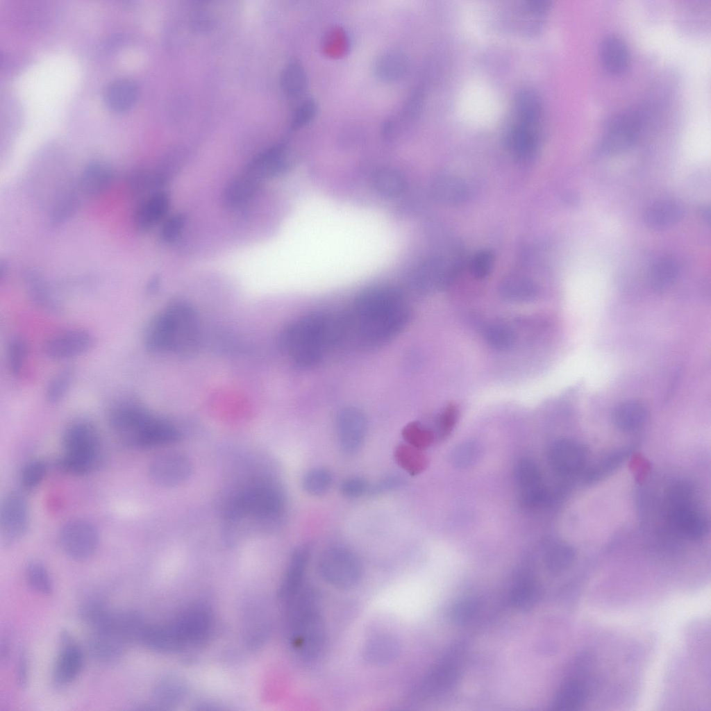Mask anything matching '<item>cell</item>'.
I'll list each match as a JSON object with an SVG mask.
<instances>
[{
	"label": "cell",
	"mask_w": 711,
	"mask_h": 711,
	"mask_svg": "<svg viewBox=\"0 0 711 711\" xmlns=\"http://www.w3.org/2000/svg\"><path fill=\"white\" fill-rule=\"evenodd\" d=\"M285 510L278 485L269 480L253 481L236 493L224 512L226 536L239 539L249 530H269L278 526Z\"/></svg>",
	"instance_id": "cell-1"
},
{
	"label": "cell",
	"mask_w": 711,
	"mask_h": 711,
	"mask_svg": "<svg viewBox=\"0 0 711 711\" xmlns=\"http://www.w3.org/2000/svg\"><path fill=\"white\" fill-rule=\"evenodd\" d=\"M201 324L196 310L183 301H174L158 312L144 335L146 349L154 353L187 356L201 342Z\"/></svg>",
	"instance_id": "cell-2"
},
{
	"label": "cell",
	"mask_w": 711,
	"mask_h": 711,
	"mask_svg": "<svg viewBox=\"0 0 711 711\" xmlns=\"http://www.w3.org/2000/svg\"><path fill=\"white\" fill-rule=\"evenodd\" d=\"M289 640L297 657L305 664L319 660L327 642V630L315 587L303 585L286 602Z\"/></svg>",
	"instance_id": "cell-3"
},
{
	"label": "cell",
	"mask_w": 711,
	"mask_h": 711,
	"mask_svg": "<svg viewBox=\"0 0 711 711\" xmlns=\"http://www.w3.org/2000/svg\"><path fill=\"white\" fill-rule=\"evenodd\" d=\"M544 112L539 97L531 90L515 99L506 145L516 158L528 160L539 150L544 133Z\"/></svg>",
	"instance_id": "cell-4"
},
{
	"label": "cell",
	"mask_w": 711,
	"mask_h": 711,
	"mask_svg": "<svg viewBox=\"0 0 711 711\" xmlns=\"http://www.w3.org/2000/svg\"><path fill=\"white\" fill-rule=\"evenodd\" d=\"M64 455L57 467L67 473L83 475L92 471L101 462V440L97 428L90 421L78 419L65 428L62 435Z\"/></svg>",
	"instance_id": "cell-5"
},
{
	"label": "cell",
	"mask_w": 711,
	"mask_h": 711,
	"mask_svg": "<svg viewBox=\"0 0 711 711\" xmlns=\"http://www.w3.org/2000/svg\"><path fill=\"white\" fill-rule=\"evenodd\" d=\"M158 415L133 399H122L111 405L108 421L111 429L127 446L136 447Z\"/></svg>",
	"instance_id": "cell-6"
},
{
	"label": "cell",
	"mask_w": 711,
	"mask_h": 711,
	"mask_svg": "<svg viewBox=\"0 0 711 711\" xmlns=\"http://www.w3.org/2000/svg\"><path fill=\"white\" fill-rule=\"evenodd\" d=\"M317 570L326 583L340 589L356 587L362 577L359 558L351 550L342 546L324 551L317 562Z\"/></svg>",
	"instance_id": "cell-7"
},
{
	"label": "cell",
	"mask_w": 711,
	"mask_h": 711,
	"mask_svg": "<svg viewBox=\"0 0 711 711\" xmlns=\"http://www.w3.org/2000/svg\"><path fill=\"white\" fill-rule=\"evenodd\" d=\"M639 130V119L636 113L625 111L615 114L603 127L599 150L607 155L626 151L636 142Z\"/></svg>",
	"instance_id": "cell-8"
},
{
	"label": "cell",
	"mask_w": 711,
	"mask_h": 711,
	"mask_svg": "<svg viewBox=\"0 0 711 711\" xmlns=\"http://www.w3.org/2000/svg\"><path fill=\"white\" fill-rule=\"evenodd\" d=\"M169 626L181 649L187 645L201 644L211 632L212 614L206 606L195 605L169 623Z\"/></svg>",
	"instance_id": "cell-9"
},
{
	"label": "cell",
	"mask_w": 711,
	"mask_h": 711,
	"mask_svg": "<svg viewBox=\"0 0 711 711\" xmlns=\"http://www.w3.org/2000/svg\"><path fill=\"white\" fill-rule=\"evenodd\" d=\"M95 343L94 335L85 328H74L62 330L47 338L42 350L51 360H64L84 355Z\"/></svg>",
	"instance_id": "cell-10"
},
{
	"label": "cell",
	"mask_w": 711,
	"mask_h": 711,
	"mask_svg": "<svg viewBox=\"0 0 711 711\" xmlns=\"http://www.w3.org/2000/svg\"><path fill=\"white\" fill-rule=\"evenodd\" d=\"M59 537L65 553L76 560L90 558L99 543V534L95 526L80 519L66 522L60 529Z\"/></svg>",
	"instance_id": "cell-11"
},
{
	"label": "cell",
	"mask_w": 711,
	"mask_h": 711,
	"mask_svg": "<svg viewBox=\"0 0 711 711\" xmlns=\"http://www.w3.org/2000/svg\"><path fill=\"white\" fill-rule=\"evenodd\" d=\"M28 508L26 499L18 492H10L3 499L0 510L2 543L10 546L25 534L28 525Z\"/></svg>",
	"instance_id": "cell-12"
},
{
	"label": "cell",
	"mask_w": 711,
	"mask_h": 711,
	"mask_svg": "<svg viewBox=\"0 0 711 711\" xmlns=\"http://www.w3.org/2000/svg\"><path fill=\"white\" fill-rule=\"evenodd\" d=\"M83 654L72 635L62 630L59 636V651L53 670V683L65 687L79 675L83 665Z\"/></svg>",
	"instance_id": "cell-13"
},
{
	"label": "cell",
	"mask_w": 711,
	"mask_h": 711,
	"mask_svg": "<svg viewBox=\"0 0 711 711\" xmlns=\"http://www.w3.org/2000/svg\"><path fill=\"white\" fill-rule=\"evenodd\" d=\"M336 433L341 450L353 454L362 446L367 431V419L359 409L351 406L342 409L336 417Z\"/></svg>",
	"instance_id": "cell-14"
},
{
	"label": "cell",
	"mask_w": 711,
	"mask_h": 711,
	"mask_svg": "<svg viewBox=\"0 0 711 711\" xmlns=\"http://www.w3.org/2000/svg\"><path fill=\"white\" fill-rule=\"evenodd\" d=\"M292 165V158L287 144L280 142L254 157L244 172L262 182L285 173Z\"/></svg>",
	"instance_id": "cell-15"
},
{
	"label": "cell",
	"mask_w": 711,
	"mask_h": 711,
	"mask_svg": "<svg viewBox=\"0 0 711 711\" xmlns=\"http://www.w3.org/2000/svg\"><path fill=\"white\" fill-rule=\"evenodd\" d=\"M587 449L582 444L569 440L554 442L548 453L549 462L553 472L560 478L578 475L585 465Z\"/></svg>",
	"instance_id": "cell-16"
},
{
	"label": "cell",
	"mask_w": 711,
	"mask_h": 711,
	"mask_svg": "<svg viewBox=\"0 0 711 711\" xmlns=\"http://www.w3.org/2000/svg\"><path fill=\"white\" fill-rule=\"evenodd\" d=\"M515 476L522 507L535 508L545 501L546 492L542 476L533 460L527 458L520 459L515 466Z\"/></svg>",
	"instance_id": "cell-17"
},
{
	"label": "cell",
	"mask_w": 711,
	"mask_h": 711,
	"mask_svg": "<svg viewBox=\"0 0 711 711\" xmlns=\"http://www.w3.org/2000/svg\"><path fill=\"white\" fill-rule=\"evenodd\" d=\"M192 466L185 456L169 453L155 458L149 465V474L157 484L174 487L187 480L191 475Z\"/></svg>",
	"instance_id": "cell-18"
},
{
	"label": "cell",
	"mask_w": 711,
	"mask_h": 711,
	"mask_svg": "<svg viewBox=\"0 0 711 711\" xmlns=\"http://www.w3.org/2000/svg\"><path fill=\"white\" fill-rule=\"evenodd\" d=\"M401 652V644L395 634L379 630L365 639L362 647V657L368 664L382 667L390 664L398 659Z\"/></svg>",
	"instance_id": "cell-19"
},
{
	"label": "cell",
	"mask_w": 711,
	"mask_h": 711,
	"mask_svg": "<svg viewBox=\"0 0 711 711\" xmlns=\"http://www.w3.org/2000/svg\"><path fill=\"white\" fill-rule=\"evenodd\" d=\"M458 671L450 663H440L434 667L412 689V699L421 700L440 694L456 683Z\"/></svg>",
	"instance_id": "cell-20"
},
{
	"label": "cell",
	"mask_w": 711,
	"mask_h": 711,
	"mask_svg": "<svg viewBox=\"0 0 711 711\" xmlns=\"http://www.w3.org/2000/svg\"><path fill=\"white\" fill-rule=\"evenodd\" d=\"M309 557L310 551L306 546H301L292 553L278 588L281 600L287 602L304 585Z\"/></svg>",
	"instance_id": "cell-21"
},
{
	"label": "cell",
	"mask_w": 711,
	"mask_h": 711,
	"mask_svg": "<svg viewBox=\"0 0 711 711\" xmlns=\"http://www.w3.org/2000/svg\"><path fill=\"white\" fill-rule=\"evenodd\" d=\"M170 204L169 194L162 190L153 192L138 205L135 213V224L141 232H147L167 215Z\"/></svg>",
	"instance_id": "cell-22"
},
{
	"label": "cell",
	"mask_w": 711,
	"mask_h": 711,
	"mask_svg": "<svg viewBox=\"0 0 711 711\" xmlns=\"http://www.w3.org/2000/svg\"><path fill=\"white\" fill-rule=\"evenodd\" d=\"M599 58L603 67L611 74L624 72L630 62V53L626 42L619 35H605L599 44Z\"/></svg>",
	"instance_id": "cell-23"
},
{
	"label": "cell",
	"mask_w": 711,
	"mask_h": 711,
	"mask_svg": "<svg viewBox=\"0 0 711 711\" xmlns=\"http://www.w3.org/2000/svg\"><path fill=\"white\" fill-rule=\"evenodd\" d=\"M261 183L246 172L235 177L225 189L224 193L225 206L234 210L246 208L256 196Z\"/></svg>",
	"instance_id": "cell-24"
},
{
	"label": "cell",
	"mask_w": 711,
	"mask_h": 711,
	"mask_svg": "<svg viewBox=\"0 0 711 711\" xmlns=\"http://www.w3.org/2000/svg\"><path fill=\"white\" fill-rule=\"evenodd\" d=\"M138 96L136 84L130 79L120 78L111 82L103 92V101L107 108L115 113L129 110Z\"/></svg>",
	"instance_id": "cell-25"
},
{
	"label": "cell",
	"mask_w": 711,
	"mask_h": 711,
	"mask_svg": "<svg viewBox=\"0 0 711 711\" xmlns=\"http://www.w3.org/2000/svg\"><path fill=\"white\" fill-rule=\"evenodd\" d=\"M680 205L674 200L662 199L650 205L644 212V221L651 229H665L676 224L682 217Z\"/></svg>",
	"instance_id": "cell-26"
},
{
	"label": "cell",
	"mask_w": 711,
	"mask_h": 711,
	"mask_svg": "<svg viewBox=\"0 0 711 711\" xmlns=\"http://www.w3.org/2000/svg\"><path fill=\"white\" fill-rule=\"evenodd\" d=\"M111 169L99 161L90 162L82 172L80 187L85 194L97 196L106 190L113 181Z\"/></svg>",
	"instance_id": "cell-27"
},
{
	"label": "cell",
	"mask_w": 711,
	"mask_h": 711,
	"mask_svg": "<svg viewBox=\"0 0 711 711\" xmlns=\"http://www.w3.org/2000/svg\"><path fill=\"white\" fill-rule=\"evenodd\" d=\"M408 69V61L402 52L390 50L382 53L375 64V74L382 82L392 83L403 78Z\"/></svg>",
	"instance_id": "cell-28"
},
{
	"label": "cell",
	"mask_w": 711,
	"mask_h": 711,
	"mask_svg": "<svg viewBox=\"0 0 711 711\" xmlns=\"http://www.w3.org/2000/svg\"><path fill=\"white\" fill-rule=\"evenodd\" d=\"M588 689L580 679L572 678L565 681L557 692L552 708L558 711H571L583 705L586 701Z\"/></svg>",
	"instance_id": "cell-29"
},
{
	"label": "cell",
	"mask_w": 711,
	"mask_h": 711,
	"mask_svg": "<svg viewBox=\"0 0 711 711\" xmlns=\"http://www.w3.org/2000/svg\"><path fill=\"white\" fill-rule=\"evenodd\" d=\"M648 412L640 402L633 400L620 403L613 412V421L621 430L631 432L638 430L647 420Z\"/></svg>",
	"instance_id": "cell-30"
},
{
	"label": "cell",
	"mask_w": 711,
	"mask_h": 711,
	"mask_svg": "<svg viewBox=\"0 0 711 711\" xmlns=\"http://www.w3.org/2000/svg\"><path fill=\"white\" fill-rule=\"evenodd\" d=\"M499 291L501 296L506 300L526 302L536 297L538 287L533 281L526 277L510 275L501 281Z\"/></svg>",
	"instance_id": "cell-31"
},
{
	"label": "cell",
	"mask_w": 711,
	"mask_h": 711,
	"mask_svg": "<svg viewBox=\"0 0 711 711\" xmlns=\"http://www.w3.org/2000/svg\"><path fill=\"white\" fill-rule=\"evenodd\" d=\"M308 84L307 73L299 61L292 60L285 65L281 73L280 85L287 97H299L306 90Z\"/></svg>",
	"instance_id": "cell-32"
},
{
	"label": "cell",
	"mask_w": 711,
	"mask_h": 711,
	"mask_svg": "<svg viewBox=\"0 0 711 711\" xmlns=\"http://www.w3.org/2000/svg\"><path fill=\"white\" fill-rule=\"evenodd\" d=\"M433 192L439 201L451 205L463 201L467 196L464 183L451 175H442L436 178L433 184Z\"/></svg>",
	"instance_id": "cell-33"
},
{
	"label": "cell",
	"mask_w": 711,
	"mask_h": 711,
	"mask_svg": "<svg viewBox=\"0 0 711 711\" xmlns=\"http://www.w3.org/2000/svg\"><path fill=\"white\" fill-rule=\"evenodd\" d=\"M678 274L676 261L668 257L660 258L651 267L648 280L652 288L662 291L670 287L676 281Z\"/></svg>",
	"instance_id": "cell-34"
},
{
	"label": "cell",
	"mask_w": 711,
	"mask_h": 711,
	"mask_svg": "<svg viewBox=\"0 0 711 711\" xmlns=\"http://www.w3.org/2000/svg\"><path fill=\"white\" fill-rule=\"evenodd\" d=\"M372 185L376 191L385 197H396L405 189L403 176L397 170L383 168L375 172L372 177Z\"/></svg>",
	"instance_id": "cell-35"
},
{
	"label": "cell",
	"mask_w": 711,
	"mask_h": 711,
	"mask_svg": "<svg viewBox=\"0 0 711 711\" xmlns=\"http://www.w3.org/2000/svg\"><path fill=\"white\" fill-rule=\"evenodd\" d=\"M394 458L399 467L412 476L422 472L428 465L427 457L422 451L407 443L396 447Z\"/></svg>",
	"instance_id": "cell-36"
},
{
	"label": "cell",
	"mask_w": 711,
	"mask_h": 711,
	"mask_svg": "<svg viewBox=\"0 0 711 711\" xmlns=\"http://www.w3.org/2000/svg\"><path fill=\"white\" fill-rule=\"evenodd\" d=\"M575 557L576 551L569 545L562 542L553 543L546 552L545 564L550 572L558 574L568 569Z\"/></svg>",
	"instance_id": "cell-37"
},
{
	"label": "cell",
	"mask_w": 711,
	"mask_h": 711,
	"mask_svg": "<svg viewBox=\"0 0 711 711\" xmlns=\"http://www.w3.org/2000/svg\"><path fill=\"white\" fill-rule=\"evenodd\" d=\"M75 377L74 369H62L49 380L45 390V398L51 404H56L68 394Z\"/></svg>",
	"instance_id": "cell-38"
},
{
	"label": "cell",
	"mask_w": 711,
	"mask_h": 711,
	"mask_svg": "<svg viewBox=\"0 0 711 711\" xmlns=\"http://www.w3.org/2000/svg\"><path fill=\"white\" fill-rule=\"evenodd\" d=\"M28 292L31 300L40 309L53 313L59 312L62 310L60 301L37 278L33 277L28 280Z\"/></svg>",
	"instance_id": "cell-39"
},
{
	"label": "cell",
	"mask_w": 711,
	"mask_h": 711,
	"mask_svg": "<svg viewBox=\"0 0 711 711\" xmlns=\"http://www.w3.org/2000/svg\"><path fill=\"white\" fill-rule=\"evenodd\" d=\"M333 476L324 467H315L307 471L302 479L304 490L312 496H321L331 487Z\"/></svg>",
	"instance_id": "cell-40"
},
{
	"label": "cell",
	"mask_w": 711,
	"mask_h": 711,
	"mask_svg": "<svg viewBox=\"0 0 711 711\" xmlns=\"http://www.w3.org/2000/svg\"><path fill=\"white\" fill-rule=\"evenodd\" d=\"M26 578L28 585L37 592L43 595L53 592L51 578L42 562L36 560L30 562L26 568Z\"/></svg>",
	"instance_id": "cell-41"
},
{
	"label": "cell",
	"mask_w": 711,
	"mask_h": 711,
	"mask_svg": "<svg viewBox=\"0 0 711 711\" xmlns=\"http://www.w3.org/2000/svg\"><path fill=\"white\" fill-rule=\"evenodd\" d=\"M27 353L28 344L24 337L16 335L10 340L7 346L6 360L12 376L18 377L21 374Z\"/></svg>",
	"instance_id": "cell-42"
},
{
	"label": "cell",
	"mask_w": 711,
	"mask_h": 711,
	"mask_svg": "<svg viewBox=\"0 0 711 711\" xmlns=\"http://www.w3.org/2000/svg\"><path fill=\"white\" fill-rule=\"evenodd\" d=\"M487 343L493 349L505 351L514 345L516 335L514 331L505 324L497 323L487 326L484 331Z\"/></svg>",
	"instance_id": "cell-43"
},
{
	"label": "cell",
	"mask_w": 711,
	"mask_h": 711,
	"mask_svg": "<svg viewBox=\"0 0 711 711\" xmlns=\"http://www.w3.org/2000/svg\"><path fill=\"white\" fill-rule=\"evenodd\" d=\"M401 434L407 444L421 450L429 446L433 441L432 432L417 421L405 425Z\"/></svg>",
	"instance_id": "cell-44"
},
{
	"label": "cell",
	"mask_w": 711,
	"mask_h": 711,
	"mask_svg": "<svg viewBox=\"0 0 711 711\" xmlns=\"http://www.w3.org/2000/svg\"><path fill=\"white\" fill-rule=\"evenodd\" d=\"M535 597L536 589L534 583L528 577H524L513 589L511 601L515 607L524 609L533 603Z\"/></svg>",
	"instance_id": "cell-45"
},
{
	"label": "cell",
	"mask_w": 711,
	"mask_h": 711,
	"mask_svg": "<svg viewBox=\"0 0 711 711\" xmlns=\"http://www.w3.org/2000/svg\"><path fill=\"white\" fill-rule=\"evenodd\" d=\"M177 680L165 679L160 681L154 688L153 697L158 704L170 703L183 695L184 688Z\"/></svg>",
	"instance_id": "cell-46"
},
{
	"label": "cell",
	"mask_w": 711,
	"mask_h": 711,
	"mask_svg": "<svg viewBox=\"0 0 711 711\" xmlns=\"http://www.w3.org/2000/svg\"><path fill=\"white\" fill-rule=\"evenodd\" d=\"M318 105L312 97L304 99L296 108L291 121V128L298 130L310 124L316 117Z\"/></svg>",
	"instance_id": "cell-47"
},
{
	"label": "cell",
	"mask_w": 711,
	"mask_h": 711,
	"mask_svg": "<svg viewBox=\"0 0 711 711\" xmlns=\"http://www.w3.org/2000/svg\"><path fill=\"white\" fill-rule=\"evenodd\" d=\"M47 470V464L39 460L28 462L21 472V483L24 488L31 490L44 478Z\"/></svg>",
	"instance_id": "cell-48"
},
{
	"label": "cell",
	"mask_w": 711,
	"mask_h": 711,
	"mask_svg": "<svg viewBox=\"0 0 711 711\" xmlns=\"http://www.w3.org/2000/svg\"><path fill=\"white\" fill-rule=\"evenodd\" d=\"M480 448L474 442H465L458 444L452 451L451 460L454 465L463 468L472 465L478 458Z\"/></svg>",
	"instance_id": "cell-49"
},
{
	"label": "cell",
	"mask_w": 711,
	"mask_h": 711,
	"mask_svg": "<svg viewBox=\"0 0 711 711\" xmlns=\"http://www.w3.org/2000/svg\"><path fill=\"white\" fill-rule=\"evenodd\" d=\"M186 223V215L183 213H177L168 217L162 224L160 232L159 239L165 244L172 243L177 239L183 231Z\"/></svg>",
	"instance_id": "cell-50"
},
{
	"label": "cell",
	"mask_w": 711,
	"mask_h": 711,
	"mask_svg": "<svg viewBox=\"0 0 711 711\" xmlns=\"http://www.w3.org/2000/svg\"><path fill=\"white\" fill-rule=\"evenodd\" d=\"M494 258L487 250L479 251L473 256L471 261L472 274L478 278L487 276L493 267Z\"/></svg>",
	"instance_id": "cell-51"
},
{
	"label": "cell",
	"mask_w": 711,
	"mask_h": 711,
	"mask_svg": "<svg viewBox=\"0 0 711 711\" xmlns=\"http://www.w3.org/2000/svg\"><path fill=\"white\" fill-rule=\"evenodd\" d=\"M368 484L362 477L353 476L345 479L341 484L340 491L343 496L354 499L362 496L367 490Z\"/></svg>",
	"instance_id": "cell-52"
},
{
	"label": "cell",
	"mask_w": 711,
	"mask_h": 711,
	"mask_svg": "<svg viewBox=\"0 0 711 711\" xmlns=\"http://www.w3.org/2000/svg\"><path fill=\"white\" fill-rule=\"evenodd\" d=\"M458 417V409L456 405L451 403L444 409L439 418L438 427L442 436L450 434L455 426Z\"/></svg>",
	"instance_id": "cell-53"
},
{
	"label": "cell",
	"mask_w": 711,
	"mask_h": 711,
	"mask_svg": "<svg viewBox=\"0 0 711 711\" xmlns=\"http://www.w3.org/2000/svg\"><path fill=\"white\" fill-rule=\"evenodd\" d=\"M478 605L472 600H464L458 603L453 608L452 617L457 622H465L474 617Z\"/></svg>",
	"instance_id": "cell-54"
},
{
	"label": "cell",
	"mask_w": 711,
	"mask_h": 711,
	"mask_svg": "<svg viewBox=\"0 0 711 711\" xmlns=\"http://www.w3.org/2000/svg\"><path fill=\"white\" fill-rule=\"evenodd\" d=\"M29 657L26 649L20 650L16 664V683L21 689L26 688L28 682Z\"/></svg>",
	"instance_id": "cell-55"
},
{
	"label": "cell",
	"mask_w": 711,
	"mask_h": 711,
	"mask_svg": "<svg viewBox=\"0 0 711 711\" xmlns=\"http://www.w3.org/2000/svg\"><path fill=\"white\" fill-rule=\"evenodd\" d=\"M404 478L399 475H390L380 480L371 491L372 493L379 494L384 492L395 490L404 484Z\"/></svg>",
	"instance_id": "cell-56"
}]
</instances>
